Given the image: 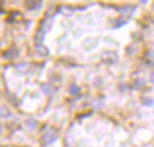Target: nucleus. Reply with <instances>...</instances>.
<instances>
[{
	"instance_id": "1",
	"label": "nucleus",
	"mask_w": 154,
	"mask_h": 147,
	"mask_svg": "<svg viewBox=\"0 0 154 147\" xmlns=\"http://www.w3.org/2000/svg\"><path fill=\"white\" fill-rule=\"evenodd\" d=\"M56 139H57V132H56V129L48 127V129L45 130V133H43V136H42V144H43V145H48V144H51V142H54Z\"/></svg>"
},
{
	"instance_id": "2",
	"label": "nucleus",
	"mask_w": 154,
	"mask_h": 147,
	"mask_svg": "<svg viewBox=\"0 0 154 147\" xmlns=\"http://www.w3.org/2000/svg\"><path fill=\"white\" fill-rule=\"evenodd\" d=\"M102 57H103V60L106 64H114L116 60H117V54H116L114 51H105L103 54H102Z\"/></svg>"
},
{
	"instance_id": "3",
	"label": "nucleus",
	"mask_w": 154,
	"mask_h": 147,
	"mask_svg": "<svg viewBox=\"0 0 154 147\" xmlns=\"http://www.w3.org/2000/svg\"><path fill=\"white\" fill-rule=\"evenodd\" d=\"M40 5H42V0H26L25 2V6L28 9H37Z\"/></svg>"
},
{
	"instance_id": "4",
	"label": "nucleus",
	"mask_w": 154,
	"mask_h": 147,
	"mask_svg": "<svg viewBox=\"0 0 154 147\" xmlns=\"http://www.w3.org/2000/svg\"><path fill=\"white\" fill-rule=\"evenodd\" d=\"M42 91H43V93H46V95H53V93H54V88H53V85L45 84V85L42 87Z\"/></svg>"
},
{
	"instance_id": "5",
	"label": "nucleus",
	"mask_w": 154,
	"mask_h": 147,
	"mask_svg": "<svg viewBox=\"0 0 154 147\" xmlns=\"http://www.w3.org/2000/svg\"><path fill=\"white\" fill-rule=\"evenodd\" d=\"M26 127H28L29 130H35V127H37V122L34 121V119H28V121H26Z\"/></svg>"
},
{
	"instance_id": "6",
	"label": "nucleus",
	"mask_w": 154,
	"mask_h": 147,
	"mask_svg": "<svg viewBox=\"0 0 154 147\" xmlns=\"http://www.w3.org/2000/svg\"><path fill=\"white\" fill-rule=\"evenodd\" d=\"M37 53H38V54H45V56L48 54V51L45 50L43 45H37Z\"/></svg>"
},
{
	"instance_id": "7",
	"label": "nucleus",
	"mask_w": 154,
	"mask_h": 147,
	"mask_svg": "<svg viewBox=\"0 0 154 147\" xmlns=\"http://www.w3.org/2000/svg\"><path fill=\"white\" fill-rule=\"evenodd\" d=\"M14 54H16V50H9V51H6L5 54H3V57H5V59H11Z\"/></svg>"
},
{
	"instance_id": "8",
	"label": "nucleus",
	"mask_w": 154,
	"mask_h": 147,
	"mask_svg": "<svg viewBox=\"0 0 154 147\" xmlns=\"http://www.w3.org/2000/svg\"><path fill=\"white\" fill-rule=\"evenodd\" d=\"M142 104L143 105H154V101L149 98H142Z\"/></svg>"
},
{
	"instance_id": "9",
	"label": "nucleus",
	"mask_w": 154,
	"mask_h": 147,
	"mask_svg": "<svg viewBox=\"0 0 154 147\" xmlns=\"http://www.w3.org/2000/svg\"><path fill=\"white\" fill-rule=\"evenodd\" d=\"M80 90H79V87L77 85H72V87H69V95H77Z\"/></svg>"
},
{
	"instance_id": "10",
	"label": "nucleus",
	"mask_w": 154,
	"mask_h": 147,
	"mask_svg": "<svg viewBox=\"0 0 154 147\" xmlns=\"http://www.w3.org/2000/svg\"><path fill=\"white\" fill-rule=\"evenodd\" d=\"M122 25H125V19H119V20H116V23H114V26H122Z\"/></svg>"
},
{
	"instance_id": "11",
	"label": "nucleus",
	"mask_w": 154,
	"mask_h": 147,
	"mask_svg": "<svg viewBox=\"0 0 154 147\" xmlns=\"http://www.w3.org/2000/svg\"><path fill=\"white\" fill-rule=\"evenodd\" d=\"M9 116V112L5 109V107H2V118H8Z\"/></svg>"
},
{
	"instance_id": "12",
	"label": "nucleus",
	"mask_w": 154,
	"mask_h": 147,
	"mask_svg": "<svg viewBox=\"0 0 154 147\" xmlns=\"http://www.w3.org/2000/svg\"><path fill=\"white\" fill-rule=\"evenodd\" d=\"M28 68V65L26 64H23V65H17V71H23V70H26Z\"/></svg>"
},
{
	"instance_id": "13",
	"label": "nucleus",
	"mask_w": 154,
	"mask_h": 147,
	"mask_svg": "<svg viewBox=\"0 0 154 147\" xmlns=\"http://www.w3.org/2000/svg\"><path fill=\"white\" fill-rule=\"evenodd\" d=\"M42 41V31H38L37 34H35V42L38 44V42H40Z\"/></svg>"
},
{
	"instance_id": "14",
	"label": "nucleus",
	"mask_w": 154,
	"mask_h": 147,
	"mask_svg": "<svg viewBox=\"0 0 154 147\" xmlns=\"http://www.w3.org/2000/svg\"><path fill=\"white\" fill-rule=\"evenodd\" d=\"M140 85H143V81H137V82H136V85H134V87H136V88H139V87H140Z\"/></svg>"
},
{
	"instance_id": "15",
	"label": "nucleus",
	"mask_w": 154,
	"mask_h": 147,
	"mask_svg": "<svg viewBox=\"0 0 154 147\" xmlns=\"http://www.w3.org/2000/svg\"><path fill=\"white\" fill-rule=\"evenodd\" d=\"M151 82H152V84H154V73H152V74H151Z\"/></svg>"
},
{
	"instance_id": "16",
	"label": "nucleus",
	"mask_w": 154,
	"mask_h": 147,
	"mask_svg": "<svg viewBox=\"0 0 154 147\" xmlns=\"http://www.w3.org/2000/svg\"><path fill=\"white\" fill-rule=\"evenodd\" d=\"M140 2H142V3H146V2H148V0H140Z\"/></svg>"
}]
</instances>
